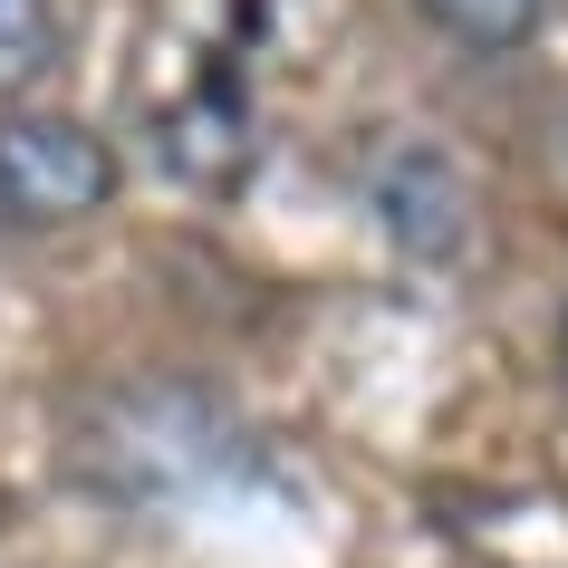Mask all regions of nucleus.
Wrapping results in <instances>:
<instances>
[{"mask_svg": "<svg viewBox=\"0 0 568 568\" xmlns=\"http://www.w3.org/2000/svg\"><path fill=\"white\" fill-rule=\"evenodd\" d=\"M366 203H376L395 251H415L434 270H453L473 251V183L434 135H386L376 164H366Z\"/></svg>", "mask_w": 568, "mask_h": 568, "instance_id": "f03ea898", "label": "nucleus"}, {"mask_svg": "<svg viewBox=\"0 0 568 568\" xmlns=\"http://www.w3.org/2000/svg\"><path fill=\"white\" fill-rule=\"evenodd\" d=\"M559 376H568V318H559Z\"/></svg>", "mask_w": 568, "mask_h": 568, "instance_id": "0eeeda50", "label": "nucleus"}, {"mask_svg": "<svg viewBox=\"0 0 568 568\" xmlns=\"http://www.w3.org/2000/svg\"><path fill=\"white\" fill-rule=\"evenodd\" d=\"M549 193H559V212H568V106H559V125H549Z\"/></svg>", "mask_w": 568, "mask_h": 568, "instance_id": "423d86ee", "label": "nucleus"}, {"mask_svg": "<svg viewBox=\"0 0 568 568\" xmlns=\"http://www.w3.org/2000/svg\"><path fill=\"white\" fill-rule=\"evenodd\" d=\"M154 154H164L183 183H203V193H232V183L251 174L261 125H251V106H241V78H232V68H212L193 97H174V106L154 116Z\"/></svg>", "mask_w": 568, "mask_h": 568, "instance_id": "7ed1b4c3", "label": "nucleus"}, {"mask_svg": "<svg viewBox=\"0 0 568 568\" xmlns=\"http://www.w3.org/2000/svg\"><path fill=\"white\" fill-rule=\"evenodd\" d=\"M116 203L106 135L68 116H0V232H68Z\"/></svg>", "mask_w": 568, "mask_h": 568, "instance_id": "f257e3e1", "label": "nucleus"}, {"mask_svg": "<svg viewBox=\"0 0 568 568\" xmlns=\"http://www.w3.org/2000/svg\"><path fill=\"white\" fill-rule=\"evenodd\" d=\"M424 10H434V30H453L463 49H491V59L539 30V0H424Z\"/></svg>", "mask_w": 568, "mask_h": 568, "instance_id": "39448f33", "label": "nucleus"}, {"mask_svg": "<svg viewBox=\"0 0 568 568\" xmlns=\"http://www.w3.org/2000/svg\"><path fill=\"white\" fill-rule=\"evenodd\" d=\"M59 68V10L49 0H0V88H39Z\"/></svg>", "mask_w": 568, "mask_h": 568, "instance_id": "20e7f679", "label": "nucleus"}]
</instances>
